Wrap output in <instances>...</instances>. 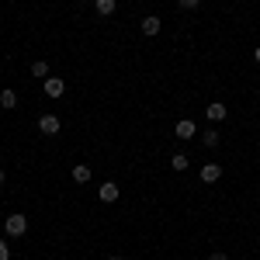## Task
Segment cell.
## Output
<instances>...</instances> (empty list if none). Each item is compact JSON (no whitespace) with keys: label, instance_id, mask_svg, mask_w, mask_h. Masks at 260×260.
Masks as SVG:
<instances>
[{"label":"cell","instance_id":"1","mask_svg":"<svg viewBox=\"0 0 260 260\" xmlns=\"http://www.w3.org/2000/svg\"><path fill=\"white\" fill-rule=\"evenodd\" d=\"M4 233H7L11 240L24 236V233H28V215H7V219H4Z\"/></svg>","mask_w":260,"mask_h":260},{"label":"cell","instance_id":"2","mask_svg":"<svg viewBox=\"0 0 260 260\" xmlns=\"http://www.w3.org/2000/svg\"><path fill=\"white\" fill-rule=\"evenodd\" d=\"M59 128H62V125H59L56 115H42V118H39V132H42V136H59Z\"/></svg>","mask_w":260,"mask_h":260},{"label":"cell","instance_id":"3","mask_svg":"<svg viewBox=\"0 0 260 260\" xmlns=\"http://www.w3.org/2000/svg\"><path fill=\"white\" fill-rule=\"evenodd\" d=\"M98 194H101V201H108V205H111V201H118L121 187H118V184H115V180H104V184H101V187H98Z\"/></svg>","mask_w":260,"mask_h":260},{"label":"cell","instance_id":"4","mask_svg":"<svg viewBox=\"0 0 260 260\" xmlns=\"http://www.w3.org/2000/svg\"><path fill=\"white\" fill-rule=\"evenodd\" d=\"M139 31L146 35V39H153V35H160V18L156 14H149V18L139 21Z\"/></svg>","mask_w":260,"mask_h":260},{"label":"cell","instance_id":"5","mask_svg":"<svg viewBox=\"0 0 260 260\" xmlns=\"http://www.w3.org/2000/svg\"><path fill=\"white\" fill-rule=\"evenodd\" d=\"M225 115H229V108H225L222 101H212V104L205 108V118H208V121H222Z\"/></svg>","mask_w":260,"mask_h":260},{"label":"cell","instance_id":"6","mask_svg":"<svg viewBox=\"0 0 260 260\" xmlns=\"http://www.w3.org/2000/svg\"><path fill=\"white\" fill-rule=\"evenodd\" d=\"M45 94H49V98H62V94H66V80H62V77H49V80H45Z\"/></svg>","mask_w":260,"mask_h":260},{"label":"cell","instance_id":"7","mask_svg":"<svg viewBox=\"0 0 260 260\" xmlns=\"http://www.w3.org/2000/svg\"><path fill=\"white\" fill-rule=\"evenodd\" d=\"M219 177H222L219 163H205V167H201V184H215Z\"/></svg>","mask_w":260,"mask_h":260},{"label":"cell","instance_id":"8","mask_svg":"<svg viewBox=\"0 0 260 260\" xmlns=\"http://www.w3.org/2000/svg\"><path fill=\"white\" fill-rule=\"evenodd\" d=\"M194 136H198L194 121H191V118H180L177 121V139H194Z\"/></svg>","mask_w":260,"mask_h":260},{"label":"cell","instance_id":"9","mask_svg":"<svg viewBox=\"0 0 260 260\" xmlns=\"http://www.w3.org/2000/svg\"><path fill=\"white\" fill-rule=\"evenodd\" d=\"M115 7H118V0H94V11H98L101 18H111Z\"/></svg>","mask_w":260,"mask_h":260},{"label":"cell","instance_id":"10","mask_svg":"<svg viewBox=\"0 0 260 260\" xmlns=\"http://www.w3.org/2000/svg\"><path fill=\"white\" fill-rule=\"evenodd\" d=\"M0 108H7V111H14L18 108V94L7 87V90H0Z\"/></svg>","mask_w":260,"mask_h":260},{"label":"cell","instance_id":"11","mask_svg":"<svg viewBox=\"0 0 260 260\" xmlns=\"http://www.w3.org/2000/svg\"><path fill=\"white\" fill-rule=\"evenodd\" d=\"M31 77H42V80H49V62H45V59H35V62H31Z\"/></svg>","mask_w":260,"mask_h":260},{"label":"cell","instance_id":"12","mask_svg":"<svg viewBox=\"0 0 260 260\" xmlns=\"http://www.w3.org/2000/svg\"><path fill=\"white\" fill-rule=\"evenodd\" d=\"M73 180H77V184H87V180H90V167H73Z\"/></svg>","mask_w":260,"mask_h":260},{"label":"cell","instance_id":"13","mask_svg":"<svg viewBox=\"0 0 260 260\" xmlns=\"http://www.w3.org/2000/svg\"><path fill=\"white\" fill-rule=\"evenodd\" d=\"M187 163H191V160H187L184 153H174V156H170V167H174L177 174H180V170H187Z\"/></svg>","mask_w":260,"mask_h":260},{"label":"cell","instance_id":"14","mask_svg":"<svg viewBox=\"0 0 260 260\" xmlns=\"http://www.w3.org/2000/svg\"><path fill=\"white\" fill-rule=\"evenodd\" d=\"M201 142H205L208 149H212V146H219V132H212V128H208V132L201 136Z\"/></svg>","mask_w":260,"mask_h":260},{"label":"cell","instance_id":"15","mask_svg":"<svg viewBox=\"0 0 260 260\" xmlns=\"http://www.w3.org/2000/svg\"><path fill=\"white\" fill-rule=\"evenodd\" d=\"M201 0H177V7H184V11H194Z\"/></svg>","mask_w":260,"mask_h":260},{"label":"cell","instance_id":"16","mask_svg":"<svg viewBox=\"0 0 260 260\" xmlns=\"http://www.w3.org/2000/svg\"><path fill=\"white\" fill-rule=\"evenodd\" d=\"M0 260H11V246H7V240H0Z\"/></svg>","mask_w":260,"mask_h":260},{"label":"cell","instance_id":"17","mask_svg":"<svg viewBox=\"0 0 260 260\" xmlns=\"http://www.w3.org/2000/svg\"><path fill=\"white\" fill-rule=\"evenodd\" d=\"M208 260H229V257H225V253H212Z\"/></svg>","mask_w":260,"mask_h":260},{"label":"cell","instance_id":"18","mask_svg":"<svg viewBox=\"0 0 260 260\" xmlns=\"http://www.w3.org/2000/svg\"><path fill=\"white\" fill-rule=\"evenodd\" d=\"M4 180H7V174H4V167H0V187H4Z\"/></svg>","mask_w":260,"mask_h":260},{"label":"cell","instance_id":"19","mask_svg":"<svg viewBox=\"0 0 260 260\" xmlns=\"http://www.w3.org/2000/svg\"><path fill=\"white\" fill-rule=\"evenodd\" d=\"M253 59H257V66H260V49H253Z\"/></svg>","mask_w":260,"mask_h":260},{"label":"cell","instance_id":"20","mask_svg":"<svg viewBox=\"0 0 260 260\" xmlns=\"http://www.w3.org/2000/svg\"><path fill=\"white\" fill-rule=\"evenodd\" d=\"M108 260H121V257H108Z\"/></svg>","mask_w":260,"mask_h":260}]
</instances>
